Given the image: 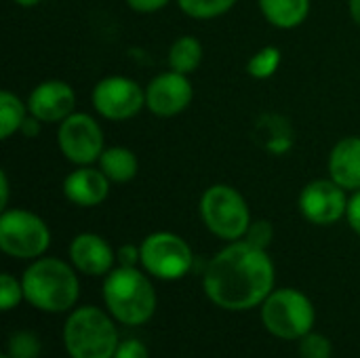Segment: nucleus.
<instances>
[{"mask_svg":"<svg viewBox=\"0 0 360 358\" xmlns=\"http://www.w3.org/2000/svg\"><path fill=\"white\" fill-rule=\"evenodd\" d=\"M207 298L224 310H249L264 304L274 289V264L266 249L234 241L205 268Z\"/></svg>","mask_w":360,"mask_h":358,"instance_id":"1","label":"nucleus"},{"mask_svg":"<svg viewBox=\"0 0 360 358\" xmlns=\"http://www.w3.org/2000/svg\"><path fill=\"white\" fill-rule=\"evenodd\" d=\"M23 298L38 310L65 312L78 300V279L72 266L57 257L36 260L21 276Z\"/></svg>","mask_w":360,"mask_h":358,"instance_id":"2","label":"nucleus"},{"mask_svg":"<svg viewBox=\"0 0 360 358\" xmlns=\"http://www.w3.org/2000/svg\"><path fill=\"white\" fill-rule=\"evenodd\" d=\"M103 302L110 314L129 327L148 323L156 312V291L137 268L118 266L103 281Z\"/></svg>","mask_w":360,"mask_h":358,"instance_id":"3","label":"nucleus"},{"mask_svg":"<svg viewBox=\"0 0 360 358\" xmlns=\"http://www.w3.org/2000/svg\"><path fill=\"white\" fill-rule=\"evenodd\" d=\"M63 344L72 358H114L118 333L105 312L95 306H84L68 317Z\"/></svg>","mask_w":360,"mask_h":358,"instance_id":"4","label":"nucleus"},{"mask_svg":"<svg viewBox=\"0 0 360 358\" xmlns=\"http://www.w3.org/2000/svg\"><path fill=\"white\" fill-rule=\"evenodd\" d=\"M200 217L209 232L230 243L243 241L251 226L247 200L238 190L226 184H215L205 190L200 198Z\"/></svg>","mask_w":360,"mask_h":358,"instance_id":"5","label":"nucleus"},{"mask_svg":"<svg viewBox=\"0 0 360 358\" xmlns=\"http://www.w3.org/2000/svg\"><path fill=\"white\" fill-rule=\"evenodd\" d=\"M264 327L281 340H302L314 327L312 302L297 289L272 291L262 304Z\"/></svg>","mask_w":360,"mask_h":358,"instance_id":"6","label":"nucleus"},{"mask_svg":"<svg viewBox=\"0 0 360 358\" xmlns=\"http://www.w3.org/2000/svg\"><path fill=\"white\" fill-rule=\"evenodd\" d=\"M51 245L42 217L25 209H4L0 215V249L17 260H36Z\"/></svg>","mask_w":360,"mask_h":358,"instance_id":"7","label":"nucleus"},{"mask_svg":"<svg viewBox=\"0 0 360 358\" xmlns=\"http://www.w3.org/2000/svg\"><path fill=\"white\" fill-rule=\"evenodd\" d=\"M141 266L160 281H177L192 270L194 255L190 245L173 232H154L143 238Z\"/></svg>","mask_w":360,"mask_h":358,"instance_id":"8","label":"nucleus"},{"mask_svg":"<svg viewBox=\"0 0 360 358\" xmlns=\"http://www.w3.org/2000/svg\"><path fill=\"white\" fill-rule=\"evenodd\" d=\"M57 143L61 154L78 167L93 165L95 160H99L101 152L105 150L103 131L99 122L82 112H74L59 122Z\"/></svg>","mask_w":360,"mask_h":358,"instance_id":"9","label":"nucleus"},{"mask_svg":"<svg viewBox=\"0 0 360 358\" xmlns=\"http://www.w3.org/2000/svg\"><path fill=\"white\" fill-rule=\"evenodd\" d=\"M93 106L108 120H129L146 108V89L127 76H108L93 89Z\"/></svg>","mask_w":360,"mask_h":358,"instance_id":"10","label":"nucleus"},{"mask_svg":"<svg viewBox=\"0 0 360 358\" xmlns=\"http://www.w3.org/2000/svg\"><path fill=\"white\" fill-rule=\"evenodd\" d=\"M348 200L346 190L331 177L314 179L300 194V211L310 224L331 226L348 213Z\"/></svg>","mask_w":360,"mask_h":358,"instance_id":"11","label":"nucleus"},{"mask_svg":"<svg viewBox=\"0 0 360 358\" xmlns=\"http://www.w3.org/2000/svg\"><path fill=\"white\" fill-rule=\"evenodd\" d=\"M192 97V82L186 74H179L175 70L158 74L146 87V108L160 118L181 114L190 106Z\"/></svg>","mask_w":360,"mask_h":358,"instance_id":"12","label":"nucleus"},{"mask_svg":"<svg viewBox=\"0 0 360 358\" xmlns=\"http://www.w3.org/2000/svg\"><path fill=\"white\" fill-rule=\"evenodd\" d=\"M76 93L63 80H44L27 97L30 116L40 122H61L70 114H74Z\"/></svg>","mask_w":360,"mask_h":358,"instance_id":"13","label":"nucleus"},{"mask_svg":"<svg viewBox=\"0 0 360 358\" xmlns=\"http://www.w3.org/2000/svg\"><path fill=\"white\" fill-rule=\"evenodd\" d=\"M70 260L78 272L86 276H103L112 272L116 255L105 238L93 232H82L70 245Z\"/></svg>","mask_w":360,"mask_h":358,"instance_id":"14","label":"nucleus"},{"mask_svg":"<svg viewBox=\"0 0 360 358\" xmlns=\"http://www.w3.org/2000/svg\"><path fill=\"white\" fill-rule=\"evenodd\" d=\"M110 179L101 169L91 165L78 167L63 179V194L70 203L78 207H97L110 194Z\"/></svg>","mask_w":360,"mask_h":358,"instance_id":"15","label":"nucleus"},{"mask_svg":"<svg viewBox=\"0 0 360 358\" xmlns=\"http://www.w3.org/2000/svg\"><path fill=\"white\" fill-rule=\"evenodd\" d=\"M329 177L344 190H360V137H344L329 154Z\"/></svg>","mask_w":360,"mask_h":358,"instance_id":"16","label":"nucleus"},{"mask_svg":"<svg viewBox=\"0 0 360 358\" xmlns=\"http://www.w3.org/2000/svg\"><path fill=\"white\" fill-rule=\"evenodd\" d=\"M259 8L268 23L281 30H291L306 21L310 0H259Z\"/></svg>","mask_w":360,"mask_h":358,"instance_id":"17","label":"nucleus"},{"mask_svg":"<svg viewBox=\"0 0 360 358\" xmlns=\"http://www.w3.org/2000/svg\"><path fill=\"white\" fill-rule=\"evenodd\" d=\"M99 169L112 184H127L137 175L139 162L133 150L124 146L105 148L99 156Z\"/></svg>","mask_w":360,"mask_h":358,"instance_id":"18","label":"nucleus"},{"mask_svg":"<svg viewBox=\"0 0 360 358\" xmlns=\"http://www.w3.org/2000/svg\"><path fill=\"white\" fill-rule=\"evenodd\" d=\"M202 61V44L194 36H179L169 49V65L179 74H192Z\"/></svg>","mask_w":360,"mask_h":358,"instance_id":"19","label":"nucleus"},{"mask_svg":"<svg viewBox=\"0 0 360 358\" xmlns=\"http://www.w3.org/2000/svg\"><path fill=\"white\" fill-rule=\"evenodd\" d=\"M27 103H23L15 93L2 91L0 93V137L8 139L17 131H21L23 122L27 120Z\"/></svg>","mask_w":360,"mask_h":358,"instance_id":"20","label":"nucleus"},{"mask_svg":"<svg viewBox=\"0 0 360 358\" xmlns=\"http://www.w3.org/2000/svg\"><path fill=\"white\" fill-rule=\"evenodd\" d=\"M177 4L192 19H213L228 13L236 0H177Z\"/></svg>","mask_w":360,"mask_h":358,"instance_id":"21","label":"nucleus"},{"mask_svg":"<svg viewBox=\"0 0 360 358\" xmlns=\"http://www.w3.org/2000/svg\"><path fill=\"white\" fill-rule=\"evenodd\" d=\"M281 51L276 49V46H264L262 51H257L251 59H249V63H247V72L253 76V78H257V80H266V78H270V76H274L276 74V70H278V65H281Z\"/></svg>","mask_w":360,"mask_h":358,"instance_id":"22","label":"nucleus"},{"mask_svg":"<svg viewBox=\"0 0 360 358\" xmlns=\"http://www.w3.org/2000/svg\"><path fill=\"white\" fill-rule=\"evenodd\" d=\"M11 358H40V340L30 331H17L8 338Z\"/></svg>","mask_w":360,"mask_h":358,"instance_id":"23","label":"nucleus"},{"mask_svg":"<svg viewBox=\"0 0 360 358\" xmlns=\"http://www.w3.org/2000/svg\"><path fill=\"white\" fill-rule=\"evenodd\" d=\"M333 346L321 333H308L300 340V357L302 358H331Z\"/></svg>","mask_w":360,"mask_h":358,"instance_id":"24","label":"nucleus"},{"mask_svg":"<svg viewBox=\"0 0 360 358\" xmlns=\"http://www.w3.org/2000/svg\"><path fill=\"white\" fill-rule=\"evenodd\" d=\"M21 300H25L23 298V285H21V281H17L15 276H11V274L4 272L0 276V308L2 310H11Z\"/></svg>","mask_w":360,"mask_h":358,"instance_id":"25","label":"nucleus"},{"mask_svg":"<svg viewBox=\"0 0 360 358\" xmlns=\"http://www.w3.org/2000/svg\"><path fill=\"white\" fill-rule=\"evenodd\" d=\"M245 241L259 247V249H266L270 243H272V226L264 219L259 222H251L247 234H245Z\"/></svg>","mask_w":360,"mask_h":358,"instance_id":"26","label":"nucleus"},{"mask_svg":"<svg viewBox=\"0 0 360 358\" xmlns=\"http://www.w3.org/2000/svg\"><path fill=\"white\" fill-rule=\"evenodd\" d=\"M114 358H150V352L143 342L139 340H127L118 344Z\"/></svg>","mask_w":360,"mask_h":358,"instance_id":"27","label":"nucleus"},{"mask_svg":"<svg viewBox=\"0 0 360 358\" xmlns=\"http://www.w3.org/2000/svg\"><path fill=\"white\" fill-rule=\"evenodd\" d=\"M346 217H348L350 228L360 236V190H356L354 196L348 200V213H346Z\"/></svg>","mask_w":360,"mask_h":358,"instance_id":"28","label":"nucleus"},{"mask_svg":"<svg viewBox=\"0 0 360 358\" xmlns=\"http://www.w3.org/2000/svg\"><path fill=\"white\" fill-rule=\"evenodd\" d=\"M171 0H127V4L137 13H156L165 8Z\"/></svg>","mask_w":360,"mask_h":358,"instance_id":"29","label":"nucleus"},{"mask_svg":"<svg viewBox=\"0 0 360 358\" xmlns=\"http://www.w3.org/2000/svg\"><path fill=\"white\" fill-rule=\"evenodd\" d=\"M118 262H120V266L135 268V264L141 262V251H139V247H133V245L120 247V249H118Z\"/></svg>","mask_w":360,"mask_h":358,"instance_id":"30","label":"nucleus"},{"mask_svg":"<svg viewBox=\"0 0 360 358\" xmlns=\"http://www.w3.org/2000/svg\"><path fill=\"white\" fill-rule=\"evenodd\" d=\"M8 205V177L4 171H0V209L4 211Z\"/></svg>","mask_w":360,"mask_h":358,"instance_id":"31","label":"nucleus"},{"mask_svg":"<svg viewBox=\"0 0 360 358\" xmlns=\"http://www.w3.org/2000/svg\"><path fill=\"white\" fill-rule=\"evenodd\" d=\"M348 8H350V17L354 19V23L360 27V0H350Z\"/></svg>","mask_w":360,"mask_h":358,"instance_id":"32","label":"nucleus"},{"mask_svg":"<svg viewBox=\"0 0 360 358\" xmlns=\"http://www.w3.org/2000/svg\"><path fill=\"white\" fill-rule=\"evenodd\" d=\"M13 2H17L19 6H36L40 0H13Z\"/></svg>","mask_w":360,"mask_h":358,"instance_id":"33","label":"nucleus"},{"mask_svg":"<svg viewBox=\"0 0 360 358\" xmlns=\"http://www.w3.org/2000/svg\"><path fill=\"white\" fill-rule=\"evenodd\" d=\"M2 358H11V357H8V354H6V357H2Z\"/></svg>","mask_w":360,"mask_h":358,"instance_id":"34","label":"nucleus"}]
</instances>
